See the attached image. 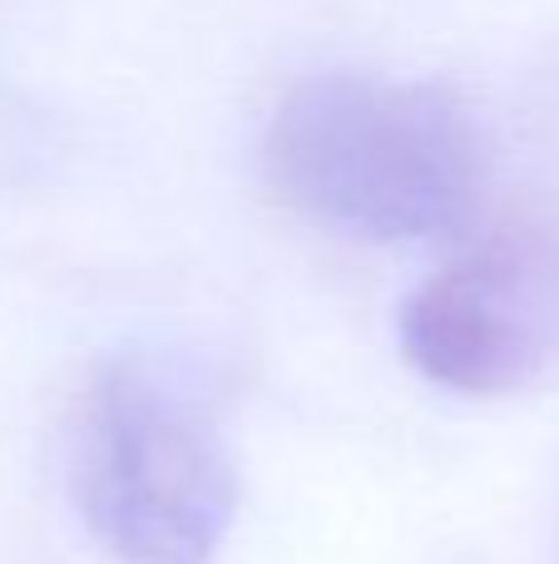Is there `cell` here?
<instances>
[{
    "mask_svg": "<svg viewBox=\"0 0 559 564\" xmlns=\"http://www.w3.org/2000/svg\"><path fill=\"white\" fill-rule=\"evenodd\" d=\"M402 347L421 377L465 397H505L559 361V208L495 224L416 288Z\"/></svg>",
    "mask_w": 559,
    "mask_h": 564,
    "instance_id": "cell-3",
    "label": "cell"
},
{
    "mask_svg": "<svg viewBox=\"0 0 559 564\" xmlns=\"http://www.w3.org/2000/svg\"><path fill=\"white\" fill-rule=\"evenodd\" d=\"M75 496L124 564H208L233 525L238 470L198 391L158 361L124 357L79 411Z\"/></svg>",
    "mask_w": 559,
    "mask_h": 564,
    "instance_id": "cell-2",
    "label": "cell"
},
{
    "mask_svg": "<svg viewBox=\"0 0 559 564\" xmlns=\"http://www.w3.org/2000/svg\"><path fill=\"white\" fill-rule=\"evenodd\" d=\"M263 174L307 224L362 243H426L471 224L485 144L441 79L322 69L277 99Z\"/></svg>",
    "mask_w": 559,
    "mask_h": 564,
    "instance_id": "cell-1",
    "label": "cell"
}]
</instances>
